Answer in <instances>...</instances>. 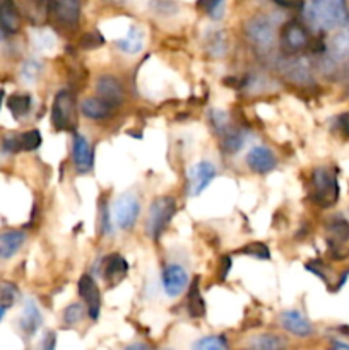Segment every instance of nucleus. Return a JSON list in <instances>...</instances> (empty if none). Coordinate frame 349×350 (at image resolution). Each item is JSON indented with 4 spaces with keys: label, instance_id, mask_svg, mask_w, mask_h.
Wrapping results in <instances>:
<instances>
[{
    "label": "nucleus",
    "instance_id": "1",
    "mask_svg": "<svg viewBox=\"0 0 349 350\" xmlns=\"http://www.w3.org/2000/svg\"><path fill=\"white\" fill-rule=\"evenodd\" d=\"M305 17L318 31H331L346 21L344 0H307Z\"/></svg>",
    "mask_w": 349,
    "mask_h": 350
},
{
    "label": "nucleus",
    "instance_id": "2",
    "mask_svg": "<svg viewBox=\"0 0 349 350\" xmlns=\"http://www.w3.org/2000/svg\"><path fill=\"white\" fill-rule=\"evenodd\" d=\"M174 214H177V200H174V197H171V195L157 197L149 207V215H147L146 222L147 234L153 239L159 238Z\"/></svg>",
    "mask_w": 349,
    "mask_h": 350
},
{
    "label": "nucleus",
    "instance_id": "3",
    "mask_svg": "<svg viewBox=\"0 0 349 350\" xmlns=\"http://www.w3.org/2000/svg\"><path fill=\"white\" fill-rule=\"evenodd\" d=\"M311 185H313L311 200L318 207H332L339 200L337 178L328 167H317L311 174Z\"/></svg>",
    "mask_w": 349,
    "mask_h": 350
},
{
    "label": "nucleus",
    "instance_id": "4",
    "mask_svg": "<svg viewBox=\"0 0 349 350\" xmlns=\"http://www.w3.org/2000/svg\"><path fill=\"white\" fill-rule=\"evenodd\" d=\"M51 123L57 130H74L77 125V103L70 91H60L55 96Z\"/></svg>",
    "mask_w": 349,
    "mask_h": 350
},
{
    "label": "nucleus",
    "instance_id": "5",
    "mask_svg": "<svg viewBox=\"0 0 349 350\" xmlns=\"http://www.w3.org/2000/svg\"><path fill=\"white\" fill-rule=\"evenodd\" d=\"M48 17L57 26L74 29L81 19V0H50Z\"/></svg>",
    "mask_w": 349,
    "mask_h": 350
},
{
    "label": "nucleus",
    "instance_id": "6",
    "mask_svg": "<svg viewBox=\"0 0 349 350\" xmlns=\"http://www.w3.org/2000/svg\"><path fill=\"white\" fill-rule=\"evenodd\" d=\"M328 253L334 260L349 258V224L342 219H335L327 228Z\"/></svg>",
    "mask_w": 349,
    "mask_h": 350
},
{
    "label": "nucleus",
    "instance_id": "7",
    "mask_svg": "<svg viewBox=\"0 0 349 350\" xmlns=\"http://www.w3.org/2000/svg\"><path fill=\"white\" fill-rule=\"evenodd\" d=\"M140 212V202L137 195L133 193H123L116 198L115 207H113V219H115L116 226L123 231H129L133 228L137 222Z\"/></svg>",
    "mask_w": 349,
    "mask_h": 350
},
{
    "label": "nucleus",
    "instance_id": "8",
    "mask_svg": "<svg viewBox=\"0 0 349 350\" xmlns=\"http://www.w3.org/2000/svg\"><path fill=\"white\" fill-rule=\"evenodd\" d=\"M246 36L255 46L270 48L276 40V24L270 17L257 16L246 24Z\"/></svg>",
    "mask_w": 349,
    "mask_h": 350
},
{
    "label": "nucleus",
    "instance_id": "9",
    "mask_svg": "<svg viewBox=\"0 0 349 350\" xmlns=\"http://www.w3.org/2000/svg\"><path fill=\"white\" fill-rule=\"evenodd\" d=\"M216 174H218V171H216L214 164L209 163V161H201V163L195 164V166L188 171V193H190L192 197L201 195L202 191L212 183Z\"/></svg>",
    "mask_w": 349,
    "mask_h": 350
},
{
    "label": "nucleus",
    "instance_id": "10",
    "mask_svg": "<svg viewBox=\"0 0 349 350\" xmlns=\"http://www.w3.org/2000/svg\"><path fill=\"white\" fill-rule=\"evenodd\" d=\"M281 44H283V50L286 53H300L308 44L307 29L296 21H289L287 24H284L283 33H281Z\"/></svg>",
    "mask_w": 349,
    "mask_h": 350
},
{
    "label": "nucleus",
    "instance_id": "11",
    "mask_svg": "<svg viewBox=\"0 0 349 350\" xmlns=\"http://www.w3.org/2000/svg\"><path fill=\"white\" fill-rule=\"evenodd\" d=\"M188 286L187 270L178 263H170L163 270V289L170 297H178Z\"/></svg>",
    "mask_w": 349,
    "mask_h": 350
},
{
    "label": "nucleus",
    "instance_id": "12",
    "mask_svg": "<svg viewBox=\"0 0 349 350\" xmlns=\"http://www.w3.org/2000/svg\"><path fill=\"white\" fill-rule=\"evenodd\" d=\"M96 91L99 94L98 98H101L113 108L125 101V89L120 84L118 79L113 77V75H101L98 79V84H96Z\"/></svg>",
    "mask_w": 349,
    "mask_h": 350
},
{
    "label": "nucleus",
    "instance_id": "13",
    "mask_svg": "<svg viewBox=\"0 0 349 350\" xmlns=\"http://www.w3.org/2000/svg\"><path fill=\"white\" fill-rule=\"evenodd\" d=\"M77 291L79 296H81L82 299H84V303L88 304L89 318L98 320L99 310H101V294H99V289L98 286H96L94 280L89 275H82L81 279H79Z\"/></svg>",
    "mask_w": 349,
    "mask_h": 350
},
{
    "label": "nucleus",
    "instance_id": "14",
    "mask_svg": "<svg viewBox=\"0 0 349 350\" xmlns=\"http://www.w3.org/2000/svg\"><path fill=\"white\" fill-rule=\"evenodd\" d=\"M246 164H248V167L253 173L267 174L277 166V159L272 154V150L263 146H259L250 149V152L246 154Z\"/></svg>",
    "mask_w": 349,
    "mask_h": 350
},
{
    "label": "nucleus",
    "instance_id": "15",
    "mask_svg": "<svg viewBox=\"0 0 349 350\" xmlns=\"http://www.w3.org/2000/svg\"><path fill=\"white\" fill-rule=\"evenodd\" d=\"M279 321H281V327H283L286 332H289L291 335H294V337L305 338V337H310V335L313 334V327H311V323L300 313V311H294V310L283 311L279 317Z\"/></svg>",
    "mask_w": 349,
    "mask_h": 350
},
{
    "label": "nucleus",
    "instance_id": "16",
    "mask_svg": "<svg viewBox=\"0 0 349 350\" xmlns=\"http://www.w3.org/2000/svg\"><path fill=\"white\" fill-rule=\"evenodd\" d=\"M127 272H129V263L118 253L106 256L105 267H103V277H105L106 284L112 287L118 286L123 279H125Z\"/></svg>",
    "mask_w": 349,
    "mask_h": 350
},
{
    "label": "nucleus",
    "instance_id": "17",
    "mask_svg": "<svg viewBox=\"0 0 349 350\" xmlns=\"http://www.w3.org/2000/svg\"><path fill=\"white\" fill-rule=\"evenodd\" d=\"M72 157H74V164L77 167L79 173H88L92 167V161H94V154H92L91 146H89L88 139L81 133L74 135V146H72Z\"/></svg>",
    "mask_w": 349,
    "mask_h": 350
},
{
    "label": "nucleus",
    "instance_id": "18",
    "mask_svg": "<svg viewBox=\"0 0 349 350\" xmlns=\"http://www.w3.org/2000/svg\"><path fill=\"white\" fill-rule=\"evenodd\" d=\"M21 19H27L34 24L43 23L48 17V0H14Z\"/></svg>",
    "mask_w": 349,
    "mask_h": 350
},
{
    "label": "nucleus",
    "instance_id": "19",
    "mask_svg": "<svg viewBox=\"0 0 349 350\" xmlns=\"http://www.w3.org/2000/svg\"><path fill=\"white\" fill-rule=\"evenodd\" d=\"M21 27V16L14 0H0V33L14 34Z\"/></svg>",
    "mask_w": 349,
    "mask_h": 350
},
{
    "label": "nucleus",
    "instance_id": "20",
    "mask_svg": "<svg viewBox=\"0 0 349 350\" xmlns=\"http://www.w3.org/2000/svg\"><path fill=\"white\" fill-rule=\"evenodd\" d=\"M41 323H43V317H41L38 306L31 299H26L19 320L21 330L26 335H34L38 332V328L41 327Z\"/></svg>",
    "mask_w": 349,
    "mask_h": 350
},
{
    "label": "nucleus",
    "instance_id": "21",
    "mask_svg": "<svg viewBox=\"0 0 349 350\" xmlns=\"http://www.w3.org/2000/svg\"><path fill=\"white\" fill-rule=\"evenodd\" d=\"M26 241L23 231H5L0 234V260H9L21 250Z\"/></svg>",
    "mask_w": 349,
    "mask_h": 350
},
{
    "label": "nucleus",
    "instance_id": "22",
    "mask_svg": "<svg viewBox=\"0 0 349 350\" xmlns=\"http://www.w3.org/2000/svg\"><path fill=\"white\" fill-rule=\"evenodd\" d=\"M81 111L91 120H105L112 116L113 106L103 101L101 98H86L81 103Z\"/></svg>",
    "mask_w": 349,
    "mask_h": 350
},
{
    "label": "nucleus",
    "instance_id": "23",
    "mask_svg": "<svg viewBox=\"0 0 349 350\" xmlns=\"http://www.w3.org/2000/svg\"><path fill=\"white\" fill-rule=\"evenodd\" d=\"M116 46H118L120 50H122L123 53H127V55L139 53V51L144 48V33H142V29H140V27H137V26H132L129 29V33H127L125 38H122V40L116 41Z\"/></svg>",
    "mask_w": 349,
    "mask_h": 350
},
{
    "label": "nucleus",
    "instance_id": "24",
    "mask_svg": "<svg viewBox=\"0 0 349 350\" xmlns=\"http://www.w3.org/2000/svg\"><path fill=\"white\" fill-rule=\"evenodd\" d=\"M187 311L192 318H201L204 317L205 306H204V297H202L201 289H198V279L188 287V301H187Z\"/></svg>",
    "mask_w": 349,
    "mask_h": 350
},
{
    "label": "nucleus",
    "instance_id": "25",
    "mask_svg": "<svg viewBox=\"0 0 349 350\" xmlns=\"http://www.w3.org/2000/svg\"><path fill=\"white\" fill-rule=\"evenodd\" d=\"M221 149L226 154H236L245 144V133L240 129H231L229 126L224 133L221 135Z\"/></svg>",
    "mask_w": 349,
    "mask_h": 350
},
{
    "label": "nucleus",
    "instance_id": "26",
    "mask_svg": "<svg viewBox=\"0 0 349 350\" xmlns=\"http://www.w3.org/2000/svg\"><path fill=\"white\" fill-rule=\"evenodd\" d=\"M284 72H286V75L291 81L300 82V84L308 82L311 77L310 65H308V62L305 58H294V60H291L286 65V68H284Z\"/></svg>",
    "mask_w": 349,
    "mask_h": 350
},
{
    "label": "nucleus",
    "instance_id": "27",
    "mask_svg": "<svg viewBox=\"0 0 349 350\" xmlns=\"http://www.w3.org/2000/svg\"><path fill=\"white\" fill-rule=\"evenodd\" d=\"M349 57V31L335 34L331 43V60L342 62Z\"/></svg>",
    "mask_w": 349,
    "mask_h": 350
},
{
    "label": "nucleus",
    "instance_id": "28",
    "mask_svg": "<svg viewBox=\"0 0 349 350\" xmlns=\"http://www.w3.org/2000/svg\"><path fill=\"white\" fill-rule=\"evenodd\" d=\"M7 106H9V111L12 113L14 118H23L31 111V96L17 92L7 99Z\"/></svg>",
    "mask_w": 349,
    "mask_h": 350
},
{
    "label": "nucleus",
    "instance_id": "29",
    "mask_svg": "<svg viewBox=\"0 0 349 350\" xmlns=\"http://www.w3.org/2000/svg\"><path fill=\"white\" fill-rule=\"evenodd\" d=\"M284 340L277 335L272 334H263L259 337L252 338L250 342V350H283Z\"/></svg>",
    "mask_w": 349,
    "mask_h": 350
},
{
    "label": "nucleus",
    "instance_id": "30",
    "mask_svg": "<svg viewBox=\"0 0 349 350\" xmlns=\"http://www.w3.org/2000/svg\"><path fill=\"white\" fill-rule=\"evenodd\" d=\"M192 350H228V342L221 335H209V337L198 338Z\"/></svg>",
    "mask_w": 349,
    "mask_h": 350
},
{
    "label": "nucleus",
    "instance_id": "31",
    "mask_svg": "<svg viewBox=\"0 0 349 350\" xmlns=\"http://www.w3.org/2000/svg\"><path fill=\"white\" fill-rule=\"evenodd\" d=\"M209 120H211L212 129H214V132L218 133L219 137L229 129V116L228 113H224L222 109H218V108L211 109V113H209Z\"/></svg>",
    "mask_w": 349,
    "mask_h": 350
},
{
    "label": "nucleus",
    "instance_id": "32",
    "mask_svg": "<svg viewBox=\"0 0 349 350\" xmlns=\"http://www.w3.org/2000/svg\"><path fill=\"white\" fill-rule=\"evenodd\" d=\"M17 142H19V150H34L40 147L41 144V133L38 130H29L17 135Z\"/></svg>",
    "mask_w": 349,
    "mask_h": 350
},
{
    "label": "nucleus",
    "instance_id": "33",
    "mask_svg": "<svg viewBox=\"0 0 349 350\" xmlns=\"http://www.w3.org/2000/svg\"><path fill=\"white\" fill-rule=\"evenodd\" d=\"M40 72H41L40 62L27 60L26 64L23 65V68H21V79H23L26 84H33V82H36V79L40 77Z\"/></svg>",
    "mask_w": 349,
    "mask_h": 350
},
{
    "label": "nucleus",
    "instance_id": "34",
    "mask_svg": "<svg viewBox=\"0 0 349 350\" xmlns=\"http://www.w3.org/2000/svg\"><path fill=\"white\" fill-rule=\"evenodd\" d=\"M207 51L212 57H222L226 51L224 38L221 33H211L207 36Z\"/></svg>",
    "mask_w": 349,
    "mask_h": 350
},
{
    "label": "nucleus",
    "instance_id": "35",
    "mask_svg": "<svg viewBox=\"0 0 349 350\" xmlns=\"http://www.w3.org/2000/svg\"><path fill=\"white\" fill-rule=\"evenodd\" d=\"M240 253L243 255H248L253 256V258H259V260H269L270 258V252L263 243H248L245 248L240 250Z\"/></svg>",
    "mask_w": 349,
    "mask_h": 350
},
{
    "label": "nucleus",
    "instance_id": "36",
    "mask_svg": "<svg viewBox=\"0 0 349 350\" xmlns=\"http://www.w3.org/2000/svg\"><path fill=\"white\" fill-rule=\"evenodd\" d=\"M84 318V308H82V304H70V306L65 308L64 311V323L68 325V327H74V325H77L79 321Z\"/></svg>",
    "mask_w": 349,
    "mask_h": 350
},
{
    "label": "nucleus",
    "instance_id": "37",
    "mask_svg": "<svg viewBox=\"0 0 349 350\" xmlns=\"http://www.w3.org/2000/svg\"><path fill=\"white\" fill-rule=\"evenodd\" d=\"M17 297V289L14 287V284H0V306L2 308H9L16 303Z\"/></svg>",
    "mask_w": 349,
    "mask_h": 350
},
{
    "label": "nucleus",
    "instance_id": "38",
    "mask_svg": "<svg viewBox=\"0 0 349 350\" xmlns=\"http://www.w3.org/2000/svg\"><path fill=\"white\" fill-rule=\"evenodd\" d=\"M198 7L214 19H219L224 10V0H198Z\"/></svg>",
    "mask_w": 349,
    "mask_h": 350
},
{
    "label": "nucleus",
    "instance_id": "39",
    "mask_svg": "<svg viewBox=\"0 0 349 350\" xmlns=\"http://www.w3.org/2000/svg\"><path fill=\"white\" fill-rule=\"evenodd\" d=\"M103 43V38L96 33H88L82 36L81 40V46L88 48V50H92V48H98L99 44Z\"/></svg>",
    "mask_w": 349,
    "mask_h": 350
},
{
    "label": "nucleus",
    "instance_id": "40",
    "mask_svg": "<svg viewBox=\"0 0 349 350\" xmlns=\"http://www.w3.org/2000/svg\"><path fill=\"white\" fill-rule=\"evenodd\" d=\"M101 231H103V234H112V226H109L108 207H105V205H103V207H101Z\"/></svg>",
    "mask_w": 349,
    "mask_h": 350
},
{
    "label": "nucleus",
    "instance_id": "41",
    "mask_svg": "<svg viewBox=\"0 0 349 350\" xmlns=\"http://www.w3.org/2000/svg\"><path fill=\"white\" fill-rule=\"evenodd\" d=\"M55 334H51V332H48L47 335L43 337V340H41L40 344V349L38 350H55V344H57V340H55Z\"/></svg>",
    "mask_w": 349,
    "mask_h": 350
},
{
    "label": "nucleus",
    "instance_id": "42",
    "mask_svg": "<svg viewBox=\"0 0 349 350\" xmlns=\"http://www.w3.org/2000/svg\"><path fill=\"white\" fill-rule=\"evenodd\" d=\"M337 126H339V130H341V132L349 139V111L341 113V115H339Z\"/></svg>",
    "mask_w": 349,
    "mask_h": 350
},
{
    "label": "nucleus",
    "instance_id": "43",
    "mask_svg": "<svg viewBox=\"0 0 349 350\" xmlns=\"http://www.w3.org/2000/svg\"><path fill=\"white\" fill-rule=\"evenodd\" d=\"M231 270V256H222L221 265H219V272H221V279H224L228 275V272Z\"/></svg>",
    "mask_w": 349,
    "mask_h": 350
},
{
    "label": "nucleus",
    "instance_id": "44",
    "mask_svg": "<svg viewBox=\"0 0 349 350\" xmlns=\"http://www.w3.org/2000/svg\"><path fill=\"white\" fill-rule=\"evenodd\" d=\"M279 5L287 7V9H294V7H300L303 3V0H276Z\"/></svg>",
    "mask_w": 349,
    "mask_h": 350
},
{
    "label": "nucleus",
    "instance_id": "45",
    "mask_svg": "<svg viewBox=\"0 0 349 350\" xmlns=\"http://www.w3.org/2000/svg\"><path fill=\"white\" fill-rule=\"evenodd\" d=\"M123 350H153V349H151V345L142 344V342H133V344L127 345Z\"/></svg>",
    "mask_w": 349,
    "mask_h": 350
},
{
    "label": "nucleus",
    "instance_id": "46",
    "mask_svg": "<svg viewBox=\"0 0 349 350\" xmlns=\"http://www.w3.org/2000/svg\"><path fill=\"white\" fill-rule=\"evenodd\" d=\"M332 350H349V345L341 340H332Z\"/></svg>",
    "mask_w": 349,
    "mask_h": 350
},
{
    "label": "nucleus",
    "instance_id": "47",
    "mask_svg": "<svg viewBox=\"0 0 349 350\" xmlns=\"http://www.w3.org/2000/svg\"><path fill=\"white\" fill-rule=\"evenodd\" d=\"M3 314H5V308H2V306H0V321H2Z\"/></svg>",
    "mask_w": 349,
    "mask_h": 350
},
{
    "label": "nucleus",
    "instance_id": "48",
    "mask_svg": "<svg viewBox=\"0 0 349 350\" xmlns=\"http://www.w3.org/2000/svg\"><path fill=\"white\" fill-rule=\"evenodd\" d=\"M2 99H3V92L0 91V106H2Z\"/></svg>",
    "mask_w": 349,
    "mask_h": 350
},
{
    "label": "nucleus",
    "instance_id": "49",
    "mask_svg": "<svg viewBox=\"0 0 349 350\" xmlns=\"http://www.w3.org/2000/svg\"><path fill=\"white\" fill-rule=\"evenodd\" d=\"M113 2H123V0H113Z\"/></svg>",
    "mask_w": 349,
    "mask_h": 350
},
{
    "label": "nucleus",
    "instance_id": "50",
    "mask_svg": "<svg viewBox=\"0 0 349 350\" xmlns=\"http://www.w3.org/2000/svg\"><path fill=\"white\" fill-rule=\"evenodd\" d=\"M348 21H349V19H348ZM348 31H349V29H348Z\"/></svg>",
    "mask_w": 349,
    "mask_h": 350
}]
</instances>
